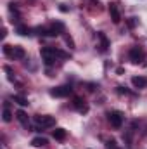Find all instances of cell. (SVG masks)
Wrapping results in <instances>:
<instances>
[{"instance_id":"18","label":"cell","mask_w":147,"mask_h":149,"mask_svg":"<svg viewBox=\"0 0 147 149\" xmlns=\"http://www.w3.org/2000/svg\"><path fill=\"white\" fill-rule=\"evenodd\" d=\"M118 94H121V95H123V94H125V95H130V90H126L125 87H118Z\"/></svg>"},{"instance_id":"9","label":"cell","mask_w":147,"mask_h":149,"mask_svg":"<svg viewBox=\"0 0 147 149\" xmlns=\"http://www.w3.org/2000/svg\"><path fill=\"white\" fill-rule=\"evenodd\" d=\"M73 106L80 113H87V111H88V104H85V101H83V99H80V97H76V99H74Z\"/></svg>"},{"instance_id":"2","label":"cell","mask_w":147,"mask_h":149,"mask_svg":"<svg viewBox=\"0 0 147 149\" xmlns=\"http://www.w3.org/2000/svg\"><path fill=\"white\" fill-rule=\"evenodd\" d=\"M62 30H64V24L62 23H52L50 26H43V28H37L35 31H37L38 35H42V37H57V35H61L62 33Z\"/></svg>"},{"instance_id":"13","label":"cell","mask_w":147,"mask_h":149,"mask_svg":"<svg viewBox=\"0 0 147 149\" xmlns=\"http://www.w3.org/2000/svg\"><path fill=\"white\" fill-rule=\"evenodd\" d=\"M66 135H68V134H66V130H64V128H55V130L52 132V137H54L55 141H64V139H66Z\"/></svg>"},{"instance_id":"4","label":"cell","mask_w":147,"mask_h":149,"mask_svg":"<svg viewBox=\"0 0 147 149\" xmlns=\"http://www.w3.org/2000/svg\"><path fill=\"white\" fill-rule=\"evenodd\" d=\"M35 123H37V127H42V128H50L55 125V118L49 116V114H38V116H35Z\"/></svg>"},{"instance_id":"17","label":"cell","mask_w":147,"mask_h":149,"mask_svg":"<svg viewBox=\"0 0 147 149\" xmlns=\"http://www.w3.org/2000/svg\"><path fill=\"white\" fill-rule=\"evenodd\" d=\"M12 99H14V102H17L19 106H28V99L23 97V95H14Z\"/></svg>"},{"instance_id":"19","label":"cell","mask_w":147,"mask_h":149,"mask_svg":"<svg viewBox=\"0 0 147 149\" xmlns=\"http://www.w3.org/2000/svg\"><path fill=\"white\" fill-rule=\"evenodd\" d=\"M128 26H130V28L135 26V17H130V19H128Z\"/></svg>"},{"instance_id":"8","label":"cell","mask_w":147,"mask_h":149,"mask_svg":"<svg viewBox=\"0 0 147 149\" xmlns=\"http://www.w3.org/2000/svg\"><path fill=\"white\" fill-rule=\"evenodd\" d=\"M109 14H111V19H112L114 24H118L121 21V14H119V9H118L116 3H109Z\"/></svg>"},{"instance_id":"10","label":"cell","mask_w":147,"mask_h":149,"mask_svg":"<svg viewBox=\"0 0 147 149\" xmlns=\"http://www.w3.org/2000/svg\"><path fill=\"white\" fill-rule=\"evenodd\" d=\"M132 85H133L135 88H144L147 85V80L144 76H133V78H132Z\"/></svg>"},{"instance_id":"16","label":"cell","mask_w":147,"mask_h":149,"mask_svg":"<svg viewBox=\"0 0 147 149\" xmlns=\"http://www.w3.org/2000/svg\"><path fill=\"white\" fill-rule=\"evenodd\" d=\"M31 144H33L35 148H43V146H47V139H45V137H35V139L31 141Z\"/></svg>"},{"instance_id":"5","label":"cell","mask_w":147,"mask_h":149,"mask_svg":"<svg viewBox=\"0 0 147 149\" xmlns=\"http://www.w3.org/2000/svg\"><path fill=\"white\" fill-rule=\"evenodd\" d=\"M128 56H130V61H132V63H135V64L142 63V61H144V57H146V54H144V49H142V47H139V45L132 47Z\"/></svg>"},{"instance_id":"20","label":"cell","mask_w":147,"mask_h":149,"mask_svg":"<svg viewBox=\"0 0 147 149\" xmlns=\"http://www.w3.org/2000/svg\"><path fill=\"white\" fill-rule=\"evenodd\" d=\"M116 149H118V148H116Z\"/></svg>"},{"instance_id":"1","label":"cell","mask_w":147,"mask_h":149,"mask_svg":"<svg viewBox=\"0 0 147 149\" xmlns=\"http://www.w3.org/2000/svg\"><path fill=\"white\" fill-rule=\"evenodd\" d=\"M40 54H42V59H43V63H45L47 66L54 64V63L57 61V57H68L66 52H62V50H59V49H54V47H43V49L40 50Z\"/></svg>"},{"instance_id":"12","label":"cell","mask_w":147,"mask_h":149,"mask_svg":"<svg viewBox=\"0 0 147 149\" xmlns=\"http://www.w3.org/2000/svg\"><path fill=\"white\" fill-rule=\"evenodd\" d=\"M16 118L19 120V123L21 125H24V127H28V123H30V120H28V114L23 111V109H19V111H16Z\"/></svg>"},{"instance_id":"14","label":"cell","mask_w":147,"mask_h":149,"mask_svg":"<svg viewBox=\"0 0 147 149\" xmlns=\"http://www.w3.org/2000/svg\"><path fill=\"white\" fill-rule=\"evenodd\" d=\"M16 33H19V35L26 37V35H30V33H31V30H30L26 24H17V26H16Z\"/></svg>"},{"instance_id":"11","label":"cell","mask_w":147,"mask_h":149,"mask_svg":"<svg viewBox=\"0 0 147 149\" xmlns=\"http://www.w3.org/2000/svg\"><path fill=\"white\" fill-rule=\"evenodd\" d=\"M97 38L101 40V50L102 52H106L107 49H109V40H107V37H106V33H97Z\"/></svg>"},{"instance_id":"3","label":"cell","mask_w":147,"mask_h":149,"mask_svg":"<svg viewBox=\"0 0 147 149\" xmlns=\"http://www.w3.org/2000/svg\"><path fill=\"white\" fill-rule=\"evenodd\" d=\"M3 54L7 57H10V59H23L26 56L24 49L19 47V45H14V47L12 45H3Z\"/></svg>"},{"instance_id":"6","label":"cell","mask_w":147,"mask_h":149,"mask_svg":"<svg viewBox=\"0 0 147 149\" xmlns=\"http://www.w3.org/2000/svg\"><path fill=\"white\" fill-rule=\"evenodd\" d=\"M107 121L111 123V127L119 128L123 125V113L121 111H109L107 113Z\"/></svg>"},{"instance_id":"15","label":"cell","mask_w":147,"mask_h":149,"mask_svg":"<svg viewBox=\"0 0 147 149\" xmlns=\"http://www.w3.org/2000/svg\"><path fill=\"white\" fill-rule=\"evenodd\" d=\"M2 118H3V121H10L12 120V113H10V109H9V104L5 102V106H3V111H2Z\"/></svg>"},{"instance_id":"7","label":"cell","mask_w":147,"mask_h":149,"mask_svg":"<svg viewBox=\"0 0 147 149\" xmlns=\"http://www.w3.org/2000/svg\"><path fill=\"white\" fill-rule=\"evenodd\" d=\"M73 94V88L69 85H62V87H55L50 90V95L52 97H68Z\"/></svg>"}]
</instances>
